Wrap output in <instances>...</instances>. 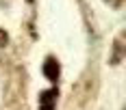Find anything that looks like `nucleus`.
I'll use <instances>...</instances> for the list:
<instances>
[{"instance_id": "obj_1", "label": "nucleus", "mask_w": 126, "mask_h": 110, "mask_svg": "<svg viewBox=\"0 0 126 110\" xmlns=\"http://www.w3.org/2000/svg\"><path fill=\"white\" fill-rule=\"evenodd\" d=\"M44 73L48 76V80L57 82V80H59V63L54 61V58H48L46 65H44Z\"/></svg>"}, {"instance_id": "obj_2", "label": "nucleus", "mask_w": 126, "mask_h": 110, "mask_svg": "<svg viewBox=\"0 0 126 110\" xmlns=\"http://www.w3.org/2000/svg\"><path fill=\"white\" fill-rule=\"evenodd\" d=\"M7 41H9V37H7V33L0 28V45H7Z\"/></svg>"}]
</instances>
